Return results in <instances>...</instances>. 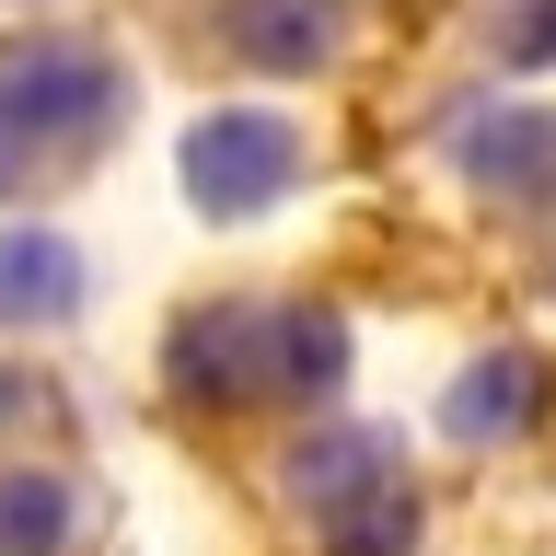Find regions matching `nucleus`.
<instances>
[{"instance_id":"obj_1","label":"nucleus","mask_w":556,"mask_h":556,"mask_svg":"<svg viewBox=\"0 0 556 556\" xmlns=\"http://www.w3.org/2000/svg\"><path fill=\"white\" fill-rule=\"evenodd\" d=\"M348 325L313 290H208L163 325V406L198 429H313L337 417Z\"/></svg>"},{"instance_id":"obj_2","label":"nucleus","mask_w":556,"mask_h":556,"mask_svg":"<svg viewBox=\"0 0 556 556\" xmlns=\"http://www.w3.org/2000/svg\"><path fill=\"white\" fill-rule=\"evenodd\" d=\"M267 521L302 556H417L429 533V476L394 429L359 417H313L290 441H267Z\"/></svg>"},{"instance_id":"obj_3","label":"nucleus","mask_w":556,"mask_h":556,"mask_svg":"<svg viewBox=\"0 0 556 556\" xmlns=\"http://www.w3.org/2000/svg\"><path fill=\"white\" fill-rule=\"evenodd\" d=\"M116 128H128V59L104 35H81V24L0 35V208L93 174Z\"/></svg>"},{"instance_id":"obj_4","label":"nucleus","mask_w":556,"mask_h":556,"mask_svg":"<svg viewBox=\"0 0 556 556\" xmlns=\"http://www.w3.org/2000/svg\"><path fill=\"white\" fill-rule=\"evenodd\" d=\"M174 174H186V208L198 220H267L278 198H302L313 139L278 104H208L198 128H186V163Z\"/></svg>"},{"instance_id":"obj_5","label":"nucleus","mask_w":556,"mask_h":556,"mask_svg":"<svg viewBox=\"0 0 556 556\" xmlns=\"http://www.w3.org/2000/svg\"><path fill=\"white\" fill-rule=\"evenodd\" d=\"M208 47L243 81H325L359 47V0H208Z\"/></svg>"},{"instance_id":"obj_6","label":"nucleus","mask_w":556,"mask_h":556,"mask_svg":"<svg viewBox=\"0 0 556 556\" xmlns=\"http://www.w3.org/2000/svg\"><path fill=\"white\" fill-rule=\"evenodd\" d=\"M452 174L498 220H556V104H476L452 128Z\"/></svg>"},{"instance_id":"obj_7","label":"nucleus","mask_w":556,"mask_h":556,"mask_svg":"<svg viewBox=\"0 0 556 556\" xmlns=\"http://www.w3.org/2000/svg\"><path fill=\"white\" fill-rule=\"evenodd\" d=\"M93 545V476L70 452H0V556H81Z\"/></svg>"},{"instance_id":"obj_8","label":"nucleus","mask_w":556,"mask_h":556,"mask_svg":"<svg viewBox=\"0 0 556 556\" xmlns=\"http://www.w3.org/2000/svg\"><path fill=\"white\" fill-rule=\"evenodd\" d=\"M81 243L59 220H0V337H59L81 313Z\"/></svg>"},{"instance_id":"obj_9","label":"nucleus","mask_w":556,"mask_h":556,"mask_svg":"<svg viewBox=\"0 0 556 556\" xmlns=\"http://www.w3.org/2000/svg\"><path fill=\"white\" fill-rule=\"evenodd\" d=\"M533 417H545V359L533 348H486L441 394V441L452 452H510V441H533Z\"/></svg>"},{"instance_id":"obj_10","label":"nucleus","mask_w":556,"mask_h":556,"mask_svg":"<svg viewBox=\"0 0 556 556\" xmlns=\"http://www.w3.org/2000/svg\"><path fill=\"white\" fill-rule=\"evenodd\" d=\"M0 452H59V382L24 348H0Z\"/></svg>"},{"instance_id":"obj_11","label":"nucleus","mask_w":556,"mask_h":556,"mask_svg":"<svg viewBox=\"0 0 556 556\" xmlns=\"http://www.w3.org/2000/svg\"><path fill=\"white\" fill-rule=\"evenodd\" d=\"M476 47L498 70H556V0H476Z\"/></svg>"}]
</instances>
